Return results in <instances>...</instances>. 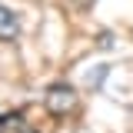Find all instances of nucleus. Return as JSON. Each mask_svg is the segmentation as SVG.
Instances as JSON below:
<instances>
[{
	"label": "nucleus",
	"mask_w": 133,
	"mask_h": 133,
	"mask_svg": "<svg viewBox=\"0 0 133 133\" xmlns=\"http://www.w3.org/2000/svg\"><path fill=\"white\" fill-rule=\"evenodd\" d=\"M43 107H47L53 116L70 113V110L77 107V90H73L70 83H53V87L47 90V97H43Z\"/></svg>",
	"instance_id": "1"
},
{
	"label": "nucleus",
	"mask_w": 133,
	"mask_h": 133,
	"mask_svg": "<svg viewBox=\"0 0 133 133\" xmlns=\"http://www.w3.org/2000/svg\"><path fill=\"white\" fill-rule=\"evenodd\" d=\"M103 77H107V66H100L97 73H90V77H87V80H90V87H97V83L103 80Z\"/></svg>",
	"instance_id": "3"
},
{
	"label": "nucleus",
	"mask_w": 133,
	"mask_h": 133,
	"mask_svg": "<svg viewBox=\"0 0 133 133\" xmlns=\"http://www.w3.org/2000/svg\"><path fill=\"white\" fill-rule=\"evenodd\" d=\"M100 47L110 50V47H113V37H110V33H100Z\"/></svg>",
	"instance_id": "4"
},
{
	"label": "nucleus",
	"mask_w": 133,
	"mask_h": 133,
	"mask_svg": "<svg viewBox=\"0 0 133 133\" xmlns=\"http://www.w3.org/2000/svg\"><path fill=\"white\" fill-rule=\"evenodd\" d=\"M17 33H20V20H17V14L7 10V7H0V40H14Z\"/></svg>",
	"instance_id": "2"
},
{
	"label": "nucleus",
	"mask_w": 133,
	"mask_h": 133,
	"mask_svg": "<svg viewBox=\"0 0 133 133\" xmlns=\"http://www.w3.org/2000/svg\"><path fill=\"white\" fill-rule=\"evenodd\" d=\"M73 3H93V0H73Z\"/></svg>",
	"instance_id": "5"
},
{
	"label": "nucleus",
	"mask_w": 133,
	"mask_h": 133,
	"mask_svg": "<svg viewBox=\"0 0 133 133\" xmlns=\"http://www.w3.org/2000/svg\"><path fill=\"white\" fill-rule=\"evenodd\" d=\"M20 133H40V130H20Z\"/></svg>",
	"instance_id": "6"
}]
</instances>
